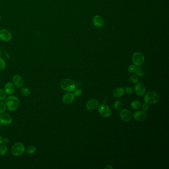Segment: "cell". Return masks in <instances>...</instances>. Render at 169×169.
I'll return each mask as SVG.
<instances>
[{"label": "cell", "mask_w": 169, "mask_h": 169, "mask_svg": "<svg viewBox=\"0 0 169 169\" xmlns=\"http://www.w3.org/2000/svg\"><path fill=\"white\" fill-rule=\"evenodd\" d=\"M6 107L11 111H15L18 109L20 105V101L15 96H9L6 99Z\"/></svg>", "instance_id": "1"}, {"label": "cell", "mask_w": 169, "mask_h": 169, "mask_svg": "<svg viewBox=\"0 0 169 169\" xmlns=\"http://www.w3.org/2000/svg\"><path fill=\"white\" fill-rule=\"evenodd\" d=\"M60 86L65 91L72 92L75 89L76 85L72 80L66 78L61 82Z\"/></svg>", "instance_id": "2"}, {"label": "cell", "mask_w": 169, "mask_h": 169, "mask_svg": "<svg viewBox=\"0 0 169 169\" xmlns=\"http://www.w3.org/2000/svg\"><path fill=\"white\" fill-rule=\"evenodd\" d=\"M159 96L157 93L150 91L145 94L144 100L145 103L148 104L156 103L159 100Z\"/></svg>", "instance_id": "3"}, {"label": "cell", "mask_w": 169, "mask_h": 169, "mask_svg": "<svg viewBox=\"0 0 169 169\" xmlns=\"http://www.w3.org/2000/svg\"><path fill=\"white\" fill-rule=\"evenodd\" d=\"M26 151V147L24 144L21 142H17L14 144L11 147L12 154L16 156H19L22 155Z\"/></svg>", "instance_id": "4"}, {"label": "cell", "mask_w": 169, "mask_h": 169, "mask_svg": "<svg viewBox=\"0 0 169 169\" xmlns=\"http://www.w3.org/2000/svg\"><path fill=\"white\" fill-rule=\"evenodd\" d=\"M132 60L134 65L139 67L143 64L145 58L142 53L137 52L133 55Z\"/></svg>", "instance_id": "5"}, {"label": "cell", "mask_w": 169, "mask_h": 169, "mask_svg": "<svg viewBox=\"0 0 169 169\" xmlns=\"http://www.w3.org/2000/svg\"><path fill=\"white\" fill-rule=\"evenodd\" d=\"M98 112L100 115L104 118H108L111 115V110L108 106L105 104H102L99 106Z\"/></svg>", "instance_id": "6"}, {"label": "cell", "mask_w": 169, "mask_h": 169, "mask_svg": "<svg viewBox=\"0 0 169 169\" xmlns=\"http://www.w3.org/2000/svg\"><path fill=\"white\" fill-rule=\"evenodd\" d=\"M12 38V34L7 29H1L0 31V40L4 42H9Z\"/></svg>", "instance_id": "7"}, {"label": "cell", "mask_w": 169, "mask_h": 169, "mask_svg": "<svg viewBox=\"0 0 169 169\" xmlns=\"http://www.w3.org/2000/svg\"><path fill=\"white\" fill-rule=\"evenodd\" d=\"M13 121V118L11 115L7 113L0 114V123L2 124L7 126L11 124Z\"/></svg>", "instance_id": "8"}, {"label": "cell", "mask_w": 169, "mask_h": 169, "mask_svg": "<svg viewBox=\"0 0 169 169\" xmlns=\"http://www.w3.org/2000/svg\"><path fill=\"white\" fill-rule=\"evenodd\" d=\"M92 23L95 27L100 28L104 26V21L102 16L96 15L93 18Z\"/></svg>", "instance_id": "9"}, {"label": "cell", "mask_w": 169, "mask_h": 169, "mask_svg": "<svg viewBox=\"0 0 169 169\" xmlns=\"http://www.w3.org/2000/svg\"><path fill=\"white\" fill-rule=\"evenodd\" d=\"M120 117L124 121H129L132 117V114L128 109H124L120 112Z\"/></svg>", "instance_id": "10"}, {"label": "cell", "mask_w": 169, "mask_h": 169, "mask_svg": "<svg viewBox=\"0 0 169 169\" xmlns=\"http://www.w3.org/2000/svg\"><path fill=\"white\" fill-rule=\"evenodd\" d=\"M13 82L14 86L17 88H21L24 84V80L21 75H16L13 77Z\"/></svg>", "instance_id": "11"}, {"label": "cell", "mask_w": 169, "mask_h": 169, "mask_svg": "<svg viewBox=\"0 0 169 169\" xmlns=\"http://www.w3.org/2000/svg\"><path fill=\"white\" fill-rule=\"evenodd\" d=\"M133 116L135 120L138 121H142L147 118V114L142 111H138L133 114Z\"/></svg>", "instance_id": "12"}, {"label": "cell", "mask_w": 169, "mask_h": 169, "mask_svg": "<svg viewBox=\"0 0 169 169\" xmlns=\"http://www.w3.org/2000/svg\"><path fill=\"white\" fill-rule=\"evenodd\" d=\"M134 89H135L136 93L138 96H143L146 92V87L143 83H137L135 86Z\"/></svg>", "instance_id": "13"}, {"label": "cell", "mask_w": 169, "mask_h": 169, "mask_svg": "<svg viewBox=\"0 0 169 169\" xmlns=\"http://www.w3.org/2000/svg\"><path fill=\"white\" fill-rule=\"evenodd\" d=\"M74 100L75 96L73 94H72L71 93H66L62 96V101L65 104H69L72 103Z\"/></svg>", "instance_id": "14"}, {"label": "cell", "mask_w": 169, "mask_h": 169, "mask_svg": "<svg viewBox=\"0 0 169 169\" xmlns=\"http://www.w3.org/2000/svg\"><path fill=\"white\" fill-rule=\"evenodd\" d=\"M99 105V103L96 99H91L88 101L86 104V108L89 110H94L96 109Z\"/></svg>", "instance_id": "15"}, {"label": "cell", "mask_w": 169, "mask_h": 169, "mask_svg": "<svg viewBox=\"0 0 169 169\" xmlns=\"http://www.w3.org/2000/svg\"><path fill=\"white\" fill-rule=\"evenodd\" d=\"M4 90L6 94L8 95H11L14 92L15 87L13 84L11 82H8L5 84L4 87Z\"/></svg>", "instance_id": "16"}, {"label": "cell", "mask_w": 169, "mask_h": 169, "mask_svg": "<svg viewBox=\"0 0 169 169\" xmlns=\"http://www.w3.org/2000/svg\"><path fill=\"white\" fill-rule=\"evenodd\" d=\"M124 89L123 88H116L113 92V94L115 97H121L124 94Z\"/></svg>", "instance_id": "17"}, {"label": "cell", "mask_w": 169, "mask_h": 169, "mask_svg": "<svg viewBox=\"0 0 169 169\" xmlns=\"http://www.w3.org/2000/svg\"><path fill=\"white\" fill-rule=\"evenodd\" d=\"M141 103L138 100L133 101L131 103V107L134 110H137L141 107Z\"/></svg>", "instance_id": "18"}, {"label": "cell", "mask_w": 169, "mask_h": 169, "mask_svg": "<svg viewBox=\"0 0 169 169\" xmlns=\"http://www.w3.org/2000/svg\"><path fill=\"white\" fill-rule=\"evenodd\" d=\"M8 152V147L5 144L0 145V155L4 156Z\"/></svg>", "instance_id": "19"}, {"label": "cell", "mask_w": 169, "mask_h": 169, "mask_svg": "<svg viewBox=\"0 0 169 169\" xmlns=\"http://www.w3.org/2000/svg\"><path fill=\"white\" fill-rule=\"evenodd\" d=\"M26 152L28 154H33L36 150V147L33 145H30L27 147V148L26 149Z\"/></svg>", "instance_id": "20"}, {"label": "cell", "mask_w": 169, "mask_h": 169, "mask_svg": "<svg viewBox=\"0 0 169 169\" xmlns=\"http://www.w3.org/2000/svg\"><path fill=\"white\" fill-rule=\"evenodd\" d=\"M21 92L22 95L24 96H29L31 94V90L26 87L21 88Z\"/></svg>", "instance_id": "21"}, {"label": "cell", "mask_w": 169, "mask_h": 169, "mask_svg": "<svg viewBox=\"0 0 169 169\" xmlns=\"http://www.w3.org/2000/svg\"><path fill=\"white\" fill-rule=\"evenodd\" d=\"M135 72H136V75L139 77H143L144 75V73H145L144 70L142 67H137L136 69Z\"/></svg>", "instance_id": "22"}, {"label": "cell", "mask_w": 169, "mask_h": 169, "mask_svg": "<svg viewBox=\"0 0 169 169\" xmlns=\"http://www.w3.org/2000/svg\"><path fill=\"white\" fill-rule=\"evenodd\" d=\"M114 107L115 110L119 111L123 107V103L120 101H116L114 103Z\"/></svg>", "instance_id": "23"}, {"label": "cell", "mask_w": 169, "mask_h": 169, "mask_svg": "<svg viewBox=\"0 0 169 169\" xmlns=\"http://www.w3.org/2000/svg\"><path fill=\"white\" fill-rule=\"evenodd\" d=\"M6 110V105L4 102L0 101V114L3 113Z\"/></svg>", "instance_id": "24"}, {"label": "cell", "mask_w": 169, "mask_h": 169, "mask_svg": "<svg viewBox=\"0 0 169 169\" xmlns=\"http://www.w3.org/2000/svg\"><path fill=\"white\" fill-rule=\"evenodd\" d=\"M6 98V93L5 90L0 88V100H3Z\"/></svg>", "instance_id": "25"}, {"label": "cell", "mask_w": 169, "mask_h": 169, "mask_svg": "<svg viewBox=\"0 0 169 169\" xmlns=\"http://www.w3.org/2000/svg\"><path fill=\"white\" fill-rule=\"evenodd\" d=\"M6 62L2 58L0 57V70H3L5 69L6 67Z\"/></svg>", "instance_id": "26"}, {"label": "cell", "mask_w": 169, "mask_h": 169, "mask_svg": "<svg viewBox=\"0 0 169 169\" xmlns=\"http://www.w3.org/2000/svg\"><path fill=\"white\" fill-rule=\"evenodd\" d=\"M130 80L132 83H136L138 81V78L137 77V75H132L130 77Z\"/></svg>", "instance_id": "27"}, {"label": "cell", "mask_w": 169, "mask_h": 169, "mask_svg": "<svg viewBox=\"0 0 169 169\" xmlns=\"http://www.w3.org/2000/svg\"><path fill=\"white\" fill-rule=\"evenodd\" d=\"M82 90L80 88H77L73 90V95L75 96H79L82 94Z\"/></svg>", "instance_id": "28"}, {"label": "cell", "mask_w": 169, "mask_h": 169, "mask_svg": "<svg viewBox=\"0 0 169 169\" xmlns=\"http://www.w3.org/2000/svg\"><path fill=\"white\" fill-rule=\"evenodd\" d=\"M136 65H129V67H128V71L129 72L131 73H133L136 71Z\"/></svg>", "instance_id": "29"}, {"label": "cell", "mask_w": 169, "mask_h": 169, "mask_svg": "<svg viewBox=\"0 0 169 169\" xmlns=\"http://www.w3.org/2000/svg\"><path fill=\"white\" fill-rule=\"evenodd\" d=\"M133 91V88L130 87V86H128L126 88V89L124 90V92H126V94H128V95L132 94Z\"/></svg>", "instance_id": "30"}, {"label": "cell", "mask_w": 169, "mask_h": 169, "mask_svg": "<svg viewBox=\"0 0 169 169\" xmlns=\"http://www.w3.org/2000/svg\"><path fill=\"white\" fill-rule=\"evenodd\" d=\"M149 108V104L147 103H145L142 106V110H143V111H147L148 110Z\"/></svg>", "instance_id": "31"}, {"label": "cell", "mask_w": 169, "mask_h": 169, "mask_svg": "<svg viewBox=\"0 0 169 169\" xmlns=\"http://www.w3.org/2000/svg\"><path fill=\"white\" fill-rule=\"evenodd\" d=\"M9 141V139L7 138H5L3 139V142H4L5 143H8Z\"/></svg>", "instance_id": "32"}, {"label": "cell", "mask_w": 169, "mask_h": 169, "mask_svg": "<svg viewBox=\"0 0 169 169\" xmlns=\"http://www.w3.org/2000/svg\"><path fill=\"white\" fill-rule=\"evenodd\" d=\"M113 168L112 167V166H110V165H108L105 167V169H113Z\"/></svg>", "instance_id": "33"}, {"label": "cell", "mask_w": 169, "mask_h": 169, "mask_svg": "<svg viewBox=\"0 0 169 169\" xmlns=\"http://www.w3.org/2000/svg\"><path fill=\"white\" fill-rule=\"evenodd\" d=\"M3 137L0 135V145L3 143Z\"/></svg>", "instance_id": "34"}, {"label": "cell", "mask_w": 169, "mask_h": 169, "mask_svg": "<svg viewBox=\"0 0 169 169\" xmlns=\"http://www.w3.org/2000/svg\"><path fill=\"white\" fill-rule=\"evenodd\" d=\"M2 56V52L0 51V57H1V56Z\"/></svg>", "instance_id": "35"}, {"label": "cell", "mask_w": 169, "mask_h": 169, "mask_svg": "<svg viewBox=\"0 0 169 169\" xmlns=\"http://www.w3.org/2000/svg\"><path fill=\"white\" fill-rule=\"evenodd\" d=\"M1 16H0V21H1Z\"/></svg>", "instance_id": "36"}]
</instances>
